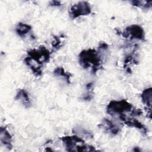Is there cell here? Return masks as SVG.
<instances>
[{"instance_id":"12","label":"cell","mask_w":152,"mask_h":152,"mask_svg":"<svg viewBox=\"0 0 152 152\" xmlns=\"http://www.w3.org/2000/svg\"><path fill=\"white\" fill-rule=\"evenodd\" d=\"M15 32L19 36L21 37H24L26 35H27L31 31V27L27 24L20 22L15 26Z\"/></svg>"},{"instance_id":"3","label":"cell","mask_w":152,"mask_h":152,"mask_svg":"<svg viewBox=\"0 0 152 152\" xmlns=\"http://www.w3.org/2000/svg\"><path fill=\"white\" fill-rule=\"evenodd\" d=\"M28 56L30 59L42 67V65L49 61L50 52L43 45L40 46L38 49H33L27 52Z\"/></svg>"},{"instance_id":"16","label":"cell","mask_w":152,"mask_h":152,"mask_svg":"<svg viewBox=\"0 0 152 152\" xmlns=\"http://www.w3.org/2000/svg\"><path fill=\"white\" fill-rule=\"evenodd\" d=\"M86 88H87V92L84 95H83L82 99L85 101H89L92 99L94 96L93 83H89L88 84H87L86 85Z\"/></svg>"},{"instance_id":"8","label":"cell","mask_w":152,"mask_h":152,"mask_svg":"<svg viewBox=\"0 0 152 152\" xmlns=\"http://www.w3.org/2000/svg\"><path fill=\"white\" fill-rule=\"evenodd\" d=\"M98 126L112 135H117L121 131V128L118 125L106 118H104Z\"/></svg>"},{"instance_id":"2","label":"cell","mask_w":152,"mask_h":152,"mask_svg":"<svg viewBox=\"0 0 152 152\" xmlns=\"http://www.w3.org/2000/svg\"><path fill=\"white\" fill-rule=\"evenodd\" d=\"M133 106L127 100H111L106 107V112L111 116L120 115L126 112H131Z\"/></svg>"},{"instance_id":"19","label":"cell","mask_w":152,"mask_h":152,"mask_svg":"<svg viewBox=\"0 0 152 152\" xmlns=\"http://www.w3.org/2000/svg\"><path fill=\"white\" fill-rule=\"evenodd\" d=\"M108 48H109V45L105 42L100 43L98 48L99 51H100V52H102V51L106 52L108 49Z\"/></svg>"},{"instance_id":"9","label":"cell","mask_w":152,"mask_h":152,"mask_svg":"<svg viewBox=\"0 0 152 152\" xmlns=\"http://www.w3.org/2000/svg\"><path fill=\"white\" fill-rule=\"evenodd\" d=\"M141 98L142 102L145 106V109H147V114L149 115V118H151V99H152V88L149 87L143 90Z\"/></svg>"},{"instance_id":"11","label":"cell","mask_w":152,"mask_h":152,"mask_svg":"<svg viewBox=\"0 0 152 152\" xmlns=\"http://www.w3.org/2000/svg\"><path fill=\"white\" fill-rule=\"evenodd\" d=\"M15 99L20 100L26 108H28L31 106V102L28 94L24 89H20L18 90Z\"/></svg>"},{"instance_id":"17","label":"cell","mask_w":152,"mask_h":152,"mask_svg":"<svg viewBox=\"0 0 152 152\" xmlns=\"http://www.w3.org/2000/svg\"><path fill=\"white\" fill-rule=\"evenodd\" d=\"M64 35L61 34L60 36H53V40L52 42V46L53 48L55 50H58L62 46V43L64 42L63 39H64Z\"/></svg>"},{"instance_id":"10","label":"cell","mask_w":152,"mask_h":152,"mask_svg":"<svg viewBox=\"0 0 152 152\" xmlns=\"http://www.w3.org/2000/svg\"><path fill=\"white\" fill-rule=\"evenodd\" d=\"M0 141L1 144L8 150H11L12 145V136L7 130L6 127H1L0 130Z\"/></svg>"},{"instance_id":"7","label":"cell","mask_w":152,"mask_h":152,"mask_svg":"<svg viewBox=\"0 0 152 152\" xmlns=\"http://www.w3.org/2000/svg\"><path fill=\"white\" fill-rule=\"evenodd\" d=\"M119 119L123 122L124 124L129 127H134L140 130L143 135H146L148 130L146 126L141 123L139 121L135 118H131L127 117L125 114L119 115Z\"/></svg>"},{"instance_id":"15","label":"cell","mask_w":152,"mask_h":152,"mask_svg":"<svg viewBox=\"0 0 152 152\" xmlns=\"http://www.w3.org/2000/svg\"><path fill=\"white\" fill-rule=\"evenodd\" d=\"M72 132L78 137H84L87 139H91L93 138L92 132L80 127H76L72 129Z\"/></svg>"},{"instance_id":"20","label":"cell","mask_w":152,"mask_h":152,"mask_svg":"<svg viewBox=\"0 0 152 152\" xmlns=\"http://www.w3.org/2000/svg\"><path fill=\"white\" fill-rule=\"evenodd\" d=\"M142 114V111L140 109H134L131 111V115L134 116H139Z\"/></svg>"},{"instance_id":"14","label":"cell","mask_w":152,"mask_h":152,"mask_svg":"<svg viewBox=\"0 0 152 152\" xmlns=\"http://www.w3.org/2000/svg\"><path fill=\"white\" fill-rule=\"evenodd\" d=\"M53 74L56 77H61L62 79L65 80L66 83H67L68 84H71L70 78L72 75L69 72L66 71L63 67L62 66L56 67L53 71Z\"/></svg>"},{"instance_id":"4","label":"cell","mask_w":152,"mask_h":152,"mask_svg":"<svg viewBox=\"0 0 152 152\" xmlns=\"http://www.w3.org/2000/svg\"><path fill=\"white\" fill-rule=\"evenodd\" d=\"M91 12L90 4L87 1H81L71 6L69 10L70 17L74 19L80 16L87 15Z\"/></svg>"},{"instance_id":"21","label":"cell","mask_w":152,"mask_h":152,"mask_svg":"<svg viewBox=\"0 0 152 152\" xmlns=\"http://www.w3.org/2000/svg\"><path fill=\"white\" fill-rule=\"evenodd\" d=\"M49 4H50V5L53 6V7H58V6L61 5V3L59 1H50Z\"/></svg>"},{"instance_id":"6","label":"cell","mask_w":152,"mask_h":152,"mask_svg":"<svg viewBox=\"0 0 152 152\" xmlns=\"http://www.w3.org/2000/svg\"><path fill=\"white\" fill-rule=\"evenodd\" d=\"M62 141L65 149L68 151H75L78 144H84V141L78 135L65 136L60 138Z\"/></svg>"},{"instance_id":"5","label":"cell","mask_w":152,"mask_h":152,"mask_svg":"<svg viewBox=\"0 0 152 152\" xmlns=\"http://www.w3.org/2000/svg\"><path fill=\"white\" fill-rule=\"evenodd\" d=\"M121 34L126 39L130 40L137 39L140 40H145V32L142 27L137 24H133L126 27Z\"/></svg>"},{"instance_id":"18","label":"cell","mask_w":152,"mask_h":152,"mask_svg":"<svg viewBox=\"0 0 152 152\" xmlns=\"http://www.w3.org/2000/svg\"><path fill=\"white\" fill-rule=\"evenodd\" d=\"M132 5L140 7L142 9H149L151 7V1H131Z\"/></svg>"},{"instance_id":"1","label":"cell","mask_w":152,"mask_h":152,"mask_svg":"<svg viewBox=\"0 0 152 152\" xmlns=\"http://www.w3.org/2000/svg\"><path fill=\"white\" fill-rule=\"evenodd\" d=\"M78 62L84 69L91 68V73L94 75L102 68L103 63L101 54L94 49L82 50L78 55Z\"/></svg>"},{"instance_id":"22","label":"cell","mask_w":152,"mask_h":152,"mask_svg":"<svg viewBox=\"0 0 152 152\" xmlns=\"http://www.w3.org/2000/svg\"><path fill=\"white\" fill-rule=\"evenodd\" d=\"M135 148H136L137 149H135V148H134V150H133L134 151H140V150H139L138 147H135Z\"/></svg>"},{"instance_id":"13","label":"cell","mask_w":152,"mask_h":152,"mask_svg":"<svg viewBox=\"0 0 152 152\" xmlns=\"http://www.w3.org/2000/svg\"><path fill=\"white\" fill-rule=\"evenodd\" d=\"M24 62L26 65H27L33 73L36 75V76H40L42 74V66L38 65L36 64L35 62H33L30 58L28 56H27L26 58H24Z\"/></svg>"}]
</instances>
